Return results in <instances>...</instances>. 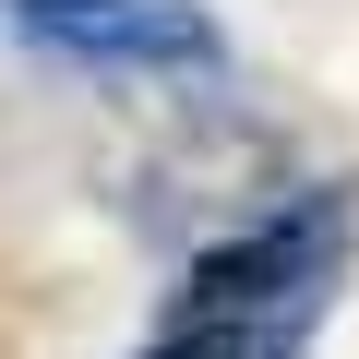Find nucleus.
Listing matches in <instances>:
<instances>
[{"label":"nucleus","mask_w":359,"mask_h":359,"mask_svg":"<svg viewBox=\"0 0 359 359\" xmlns=\"http://www.w3.org/2000/svg\"><path fill=\"white\" fill-rule=\"evenodd\" d=\"M13 25L84 72H216L228 60L216 13H192V0H13Z\"/></svg>","instance_id":"obj_2"},{"label":"nucleus","mask_w":359,"mask_h":359,"mask_svg":"<svg viewBox=\"0 0 359 359\" xmlns=\"http://www.w3.org/2000/svg\"><path fill=\"white\" fill-rule=\"evenodd\" d=\"M144 359H156V347H144Z\"/></svg>","instance_id":"obj_3"},{"label":"nucleus","mask_w":359,"mask_h":359,"mask_svg":"<svg viewBox=\"0 0 359 359\" xmlns=\"http://www.w3.org/2000/svg\"><path fill=\"white\" fill-rule=\"evenodd\" d=\"M323 299H335V204H287L276 228H252L180 276L156 359H299Z\"/></svg>","instance_id":"obj_1"}]
</instances>
